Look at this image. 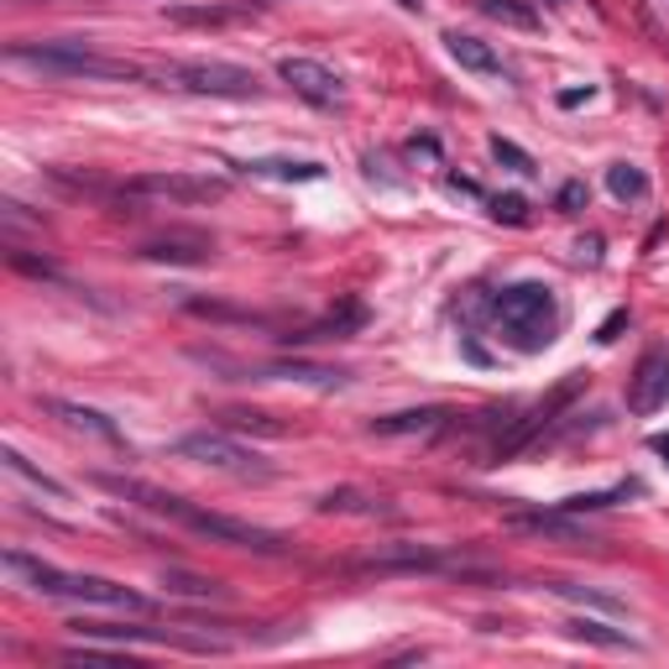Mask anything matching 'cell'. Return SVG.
<instances>
[{
	"instance_id": "cell-1",
	"label": "cell",
	"mask_w": 669,
	"mask_h": 669,
	"mask_svg": "<svg viewBox=\"0 0 669 669\" xmlns=\"http://www.w3.org/2000/svg\"><path fill=\"white\" fill-rule=\"evenodd\" d=\"M99 492L120 497V502H137V508L158 512V518H173L183 529H194L199 539L210 544H225V550H252V554H288V539L277 529H262V523H246V518H231V512H210V508H194L189 497H173L162 487H147V481H126V476H95Z\"/></svg>"
},
{
	"instance_id": "cell-2",
	"label": "cell",
	"mask_w": 669,
	"mask_h": 669,
	"mask_svg": "<svg viewBox=\"0 0 669 669\" xmlns=\"http://www.w3.org/2000/svg\"><path fill=\"white\" fill-rule=\"evenodd\" d=\"M6 575L17 586L38 591V596H59V602H89V607H116V612H152V602L141 591L120 586V581H105V575H79V571H59L47 560H32L21 550H6L0 554Z\"/></svg>"
},
{
	"instance_id": "cell-3",
	"label": "cell",
	"mask_w": 669,
	"mask_h": 669,
	"mask_svg": "<svg viewBox=\"0 0 669 669\" xmlns=\"http://www.w3.org/2000/svg\"><path fill=\"white\" fill-rule=\"evenodd\" d=\"M6 63H11V68L47 74V79H105V84L152 79L141 63L95 53L89 42H74V38H59V42H11V47H6Z\"/></svg>"
},
{
	"instance_id": "cell-4",
	"label": "cell",
	"mask_w": 669,
	"mask_h": 669,
	"mask_svg": "<svg viewBox=\"0 0 669 669\" xmlns=\"http://www.w3.org/2000/svg\"><path fill=\"white\" fill-rule=\"evenodd\" d=\"M492 319L502 325V334H508L518 351H544L554 340V325H560L554 288L550 283H508L492 298Z\"/></svg>"
},
{
	"instance_id": "cell-5",
	"label": "cell",
	"mask_w": 669,
	"mask_h": 669,
	"mask_svg": "<svg viewBox=\"0 0 669 669\" xmlns=\"http://www.w3.org/2000/svg\"><path fill=\"white\" fill-rule=\"evenodd\" d=\"M152 79L162 89H183V95H210V99H252L262 89L252 68L241 63H220V59H183V63H162L152 68Z\"/></svg>"
},
{
	"instance_id": "cell-6",
	"label": "cell",
	"mask_w": 669,
	"mask_h": 669,
	"mask_svg": "<svg viewBox=\"0 0 669 669\" xmlns=\"http://www.w3.org/2000/svg\"><path fill=\"white\" fill-rule=\"evenodd\" d=\"M131 199H162V204H220L231 194L225 178H210V173H141L126 183Z\"/></svg>"
},
{
	"instance_id": "cell-7",
	"label": "cell",
	"mask_w": 669,
	"mask_h": 669,
	"mask_svg": "<svg viewBox=\"0 0 669 669\" xmlns=\"http://www.w3.org/2000/svg\"><path fill=\"white\" fill-rule=\"evenodd\" d=\"M173 455H183V460H199V466H210V471H231V476H267V466L256 460V450L236 445L231 434H220V429L183 434V439L173 445Z\"/></svg>"
},
{
	"instance_id": "cell-8",
	"label": "cell",
	"mask_w": 669,
	"mask_h": 669,
	"mask_svg": "<svg viewBox=\"0 0 669 669\" xmlns=\"http://www.w3.org/2000/svg\"><path fill=\"white\" fill-rule=\"evenodd\" d=\"M277 79L288 84L298 99H309L319 110H334V105H346V79L325 68L319 59H277Z\"/></svg>"
},
{
	"instance_id": "cell-9",
	"label": "cell",
	"mask_w": 669,
	"mask_h": 669,
	"mask_svg": "<svg viewBox=\"0 0 669 669\" xmlns=\"http://www.w3.org/2000/svg\"><path fill=\"white\" fill-rule=\"evenodd\" d=\"M669 403V346H649L628 376V408L633 414H659Z\"/></svg>"
},
{
	"instance_id": "cell-10",
	"label": "cell",
	"mask_w": 669,
	"mask_h": 669,
	"mask_svg": "<svg viewBox=\"0 0 669 669\" xmlns=\"http://www.w3.org/2000/svg\"><path fill=\"white\" fill-rule=\"evenodd\" d=\"M137 256H147V262H168V267H199V262L215 256V236H204V231H162V236L141 241Z\"/></svg>"
},
{
	"instance_id": "cell-11",
	"label": "cell",
	"mask_w": 669,
	"mask_h": 669,
	"mask_svg": "<svg viewBox=\"0 0 669 669\" xmlns=\"http://www.w3.org/2000/svg\"><path fill=\"white\" fill-rule=\"evenodd\" d=\"M445 560L418 544H393V550H376L372 560H355L351 571L355 575H418V571H439Z\"/></svg>"
},
{
	"instance_id": "cell-12",
	"label": "cell",
	"mask_w": 669,
	"mask_h": 669,
	"mask_svg": "<svg viewBox=\"0 0 669 669\" xmlns=\"http://www.w3.org/2000/svg\"><path fill=\"white\" fill-rule=\"evenodd\" d=\"M512 533H533V539H560V544H591V533L575 523V512H512Z\"/></svg>"
},
{
	"instance_id": "cell-13",
	"label": "cell",
	"mask_w": 669,
	"mask_h": 669,
	"mask_svg": "<svg viewBox=\"0 0 669 669\" xmlns=\"http://www.w3.org/2000/svg\"><path fill=\"white\" fill-rule=\"evenodd\" d=\"M450 424V408L439 403H424V408H403V414H387V418H372V434L376 439H403V434H434Z\"/></svg>"
},
{
	"instance_id": "cell-14",
	"label": "cell",
	"mask_w": 669,
	"mask_h": 669,
	"mask_svg": "<svg viewBox=\"0 0 669 669\" xmlns=\"http://www.w3.org/2000/svg\"><path fill=\"white\" fill-rule=\"evenodd\" d=\"M241 173L277 178V183H315V178H325V162H309V158H256V162H241Z\"/></svg>"
},
{
	"instance_id": "cell-15",
	"label": "cell",
	"mask_w": 669,
	"mask_h": 669,
	"mask_svg": "<svg viewBox=\"0 0 669 669\" xmlns=\"http://www.w3.org/2000/svg\"><path fill=\"white\" fill-rule=\"evenodd\" d=\"M47 414H59L68 429H84V434H95V439H110V445H120V429L110 424V418L99 414V408H84V403H63V397H47L42 403Z\"/></svg>"
},
{
	"instance_id": "cell-16",
	"label": "cell",
	"mask_w": 669,
	"mask_h": 669,
	"mask_svg": "<svg viewBox=\"0 0 669 669\" xmlns=\"http://www.w3.org/2000/svg\"><path fill=\"white\" fill-rule=\"evenodd\" d=\"M445 47H450V59L460 68H471V74H502V59L492 53V42L471 38V32H445Z\"/></svg>"
},
{
	"instance_id": "cell-17",
	"label": "cell",
	"mask_w": 669,
	"mask_h": 669,
	"mask_svg": "<svg viewBox=\"0 0 669 669\" xmlns=\"http://www.w3.org/2000/svg\"><path fill=\"white\" fill-rule=\"evenodd\" d=\"M262 376H288V382H309V387H340L346 382V372L315 367V361H277V367H262Z\"/></svg>"
},
{
	"instance_id": "cell-18",
	"label": "cell",
	"mask_w": 669,
	"mask_h": 669,
	"mask_svg": "<svg viewBox=\"0 0 669 669\" xmlns=\"http://www.w3.org/2000/svg\"><path fill=\"white\" fill-rule=\"evenodd\" d=\"M252 11V0L246 6H168V17L173 21H194V26H220V21H236Z\"/></svg>"
},
{
	"instance_id": "cell-19",
	"label": "cell",
	"mask_w": 669,
	"mask_h": 669,
	"mask_svg": "<svg viewBox=\"0 0 669 669\" xmlns=\"http://www.w3.org/2000/svg\"><path fill=\"white\" fill-rule=\"evenodd\" d=\"M607 189H612V199H644L649 194V173L644 168H633V162H612L607 168Z\"/></svg>"
},
{
	"instance_id": "cell-20",
	"label": "cell",
	"mask_w": 669,
	"mask_h": 669,
	"mask_svg": "<svg viewBox=\"0 0 669 669\" xmlns=\"http://www.w3.org/2000/svg\"><path fill=\"white\" fill-rule=\"evenodd\" d=\"M0 460H6V471H11V476H21V481H32L38 492H47V497H68V487H63V481H53V476H42L38 466H32V460H26V455H21V450H11V445L0 450Z\"/></svg>"
},
{
	"instance_id": "cell-21",
	"label": "cell",
	"mask_w": 669,
	"mask_h": 669,
	"mask_svg": "<svg viewBox=\"0 0 669 669\" xmlns=\"http://www.w3.org/2000/svg\"><path fill=\"white\" fill-rule=\"evenodd\" d=\"M481 17L502 21V26H518V32H533L539 26V11L523 6V0H481Z\"/></svg>"
},
{
	"instance_id": "cell-22",
	"label": "cell",
	"mask_w": 669,
	"mask_h": 669,
	"mask_svg": "<svg viewBox=\"0 0 669 669\" xmlns=\"http://www.w3.org/2000/svg\"><path fill=\"white\" fill-rule=\"evenodd\" d=\"M565 633H571V638H581V644H596V649H633L628 633L602 628V623H591V617H575V623H565Z\"/></svg>"
},
{
	"instance_id": "cell-23",
	"label": "cell",
	"mask_w": 669,
	"mask_h": 669,
	"mask_svg": "<svg viewBox=\"0 0 669 669\" xmlns=\"http://www.w3.org/2000/svg\"><path fill=\"white\" fill-rule=\"evenodd\" d=\"M644 487L638 481H623V487H607V492H581V497H565L560 512H596V508H612V502H623V497H638Z\"/></svg>"
},
{
	"instance_id": "cell-24",
	"label": "cell",
	"mask_w": 669,
	"mask_h": 669,
	"mask_svg": "<svg viewBox=\"0 0 669 669\" xmlns=\"http://www.w3.org/2000/svg\"><path fill=\"white\" fill-rule=\"evenodd\" d=\"M162 586L173 591V596H199V602H215V596H220V581H204V575H183V571H168V575H162Z\"/></svg>"
},
{
	"instance_id": "cell-25",
	"label": "cell",
	"mask_w": 669,
	"mask_h": 669,
	"mask_svg": "<svg viewBox=\"0 0 669 669\" xmlns=\"http://www.w3.org/2000/svg\"><path fill=\"white\" fill-rule=\"evenodd\" d=\"M492 158H497V162H508L512 173H523V178H533V173H539V168H533V158H529V152H523L518 141H508V137H492Z\"/></svg>"
},
{
	"instance_id": "cell-26",
	"label": "cell",
	"mask_w": 669,
	"mask_h": 669,
	"mask_svg": "<svg viewBox=\"0 0 669 669\" xmlns=\"http://www.w3.org/2000/svg\"><path fill=\"white\" fill-rule=\"evenodd\" d=\"M554 596H571V602H591V607L602 612H623V602L617 596H602V591H586V586H571V581H550Z\"/></svg>"
},
{
	"instance_id": "cell-27",
	"label": "cell",
	"mask_w": 669,
	"mask_h": 669,
	"mask_svg": "<svg viewBox=\"0 0 669 669\" xmlns=\"http://www.w3.org/2000/svg\"><path fill=\"white\" fill-rule=\"evenodd\" d=\"M492 220L497 225H529V199L523 194H497L492 199Z\"/></svg>"
},
{
	"instance_id": "cell-28",
	"label": "cell",
	"mask_w": 669,
	"mask_h": 669,
	"mask_svg": "<svg viewBox=\"0 0 669 669\" xmlns=\"http://www.w3.org/2000/svg\"><path fill=\"white\" fill-rule=\"evenodd\" d=\"M220 424H231V429H256V434H283V424L277 418H267V414H220Z\"/></svg>"
},
{
	"instance_id": "cell-29",
	"label": "cell",
	"mask_w": 669,
	"mask_h": 669,
	"mask_svg": "<svg viewBox=\"0 0 669 669\" xmlns=\"http://www.w3.org/2000/svg\"><path fill=\"white\" fill-rule=\"evenodd\" d=\"M319 508H325V512H376L367 497H355V492H330Z\"/></svg>"
},
{
	"instance_id": "cell-30",
	"label": "cell",
	"mask_w": 669,
	"mask_h": 669,
	"mask_svg": "<svg viewBox=\"0 0 669 669\" xmlns=\"http://www.w3.org/2000/svg\"><path fill=\"white\" fill-rule=\"evenodd\" d=\"M586 183H565V189H560V199H554V204H560V215H581V210H586Z\"/></svg>"
},
{
	"instance_id": "cell-31",
	"label": "cell",
	"mask_w": 669,
	"mask_h": 669,
	"mask_svg": "<svg viewBox=\"0 0 669 669\" xmlns=\"http://www.w3.org/2000/svg\"><path fill=\"white\" fill-rule=\"evenodd\" d=\"M623 330H628V309H617V315L602 319V330H596V346H612V340H617Z\"/></svg>"
},
{
	"instance_id": "cell-32",
	"label": "cell",
	"mask_w": 669,
	"mask_h": 669,
	"mask_svg": "<svg viewBox=\"0 0 669 669\" xmlns=\"http://www.w3.org/2000/svg\"><path fill=\"white\" fill-rule=\"evenodd\" d=\"M575 252H581V262H602V241L591 236V241H581V246H575Z\"/></svg>"
},
{
	"instance_id": "cell-33",
	"label": "cell",
	"mask_w": 669,
	"mask_h": 669,
	"mask_svg": "<svg viewBox=\"0 0 669 669\" xmlns=\"http://www.w3.org/2000/svg\"><path fill=\"white\" fill-rule=\"evenodd\" d=\"M581 99H591V89H565V95H560V105L571 110V105H581Z\"/></svg>"
},
{
	"instance_id": "cell-34",
	"label": "cell",
	"mask_w": 669,
	"mask_h": 669,
	"mask_svg": "<svg viewBox=\"0 0 669 669\" xmlns=\"http://www.w3.org/2000/svg\"><path fill=\"white\" fill-rule=\"evenodd\" d=\"M654 455H665V466H669V434H654Z\"/></svg>"
},
{
	"instance_id": "cell-35",
	"label": "cell",
	"mask_w": 669,
	"mask_h": 669,
	"mask_svg": "<svg viewBox=\"0 0 669 669\" xmlns=\"http://www.w3.org/2000/svg\"><path fill=\"white\" fill-rule=\"evenodd\" d=\"M397 6H403V11H418V6H424V0H397Z\"/></svg>"
}]
</instances>
